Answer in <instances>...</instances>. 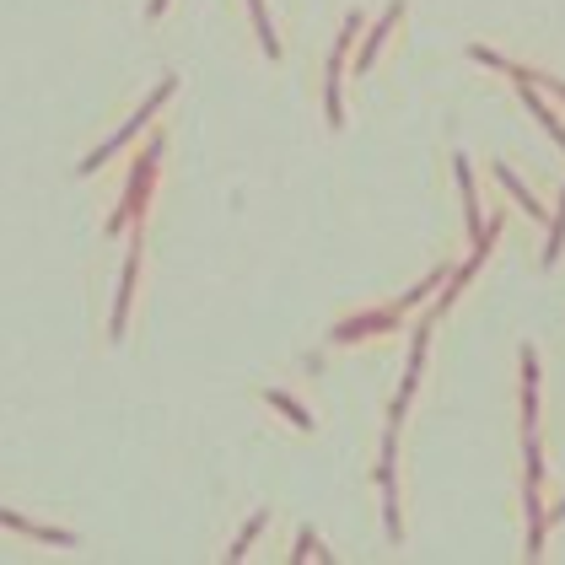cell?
<instances>
[{
	"mask_svg": "<svg viewBox=\"0 0 565 565\" xmlns=\"http://www.w3.org/2000/svg\"><path fill=\"white\" fill-rule=\"evenodd\" d=\"M560 243H565V194H560V216H554V232H549V248H544V259H549V264L560 259Z\"/></svg>",
	"mask_w": 565,
	"mask_h": 565,
	"instance_id": "obj_3",
	"label": "cell"
},
{
	"mask_svg": "<svg viewBox=\"0 0 565 565\" xmlns=\"http://www.w3.org/2000/svg\"><path fill=\"white\" fill-rule=\"evenodd\" d=\"M269 404H275V409H286V414H291V420H297V426H302V431H307V426H313V420H307V409H297V404H291V399H286V393H269Z\"/></svg>",
	"mask_w": 565,
	"mask_h": 565,
	"instance_id": "obj_4",
	"label": "cell"
},
{
	"mask_svg": "<svg viewBox=\"0 0 565 565\" xmlns=\"http://www.w3.org/2000/svg\"><path fill=\"white\" fill-rule=\"evenodd\" d=\"M399 313H372V318H350V323H339L334 329V339H356V334H372V329H388Z\"/></svg>",
	"mask_w": 565,
	"mask_h": 565,
	"instance_id": "obj_1",
	"label": "cell"
},
{
	"mask_svg": "<svg viewBox=\"0 0 565 565\" xmlns=\"http://www.w3.org/2000/svg\"><path fill=\"white\" fill-rule=\"evenodd\" d=\"M393 22H399V6H388V17H383V22H377V33H367V49H361V65H372V54H377V49H383V33H388V27H393Z\"/></svg>",
	"mask_w": 565,
	"mask_h": 565,
	"instance_id": "obj_2",
	"label": "cell"
}]
</instances>
